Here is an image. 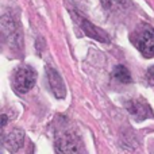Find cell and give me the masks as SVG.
Instances as JSON below:
<instances>
[{
  "label": "cell",
  "mask_w": 154,
  "mask_h": 154,
  "mask_svg": "<svg viewBox=\"0 0 154 154\" xmlns=\"http://www.w3.org/2000/svg\"><path fill=\"white\" fill-rule=\"evenodd\" d=\"M126 108L127 111L137 119H146V118L152 116V109L146 103L142 100H130L126 103Z\"/></svg>",
  "instance_id": "8992f818"
},
{
  "label": "cell",
  "mask_w": 154,
  "mask_h": 154,
  "mask_svg": "<svg viewBox=\"0 0 154 154\" xmlns=\"http://www.w3.org/2000/svg\"><path fill=\"white\" fill-rule=\"evenodd\" d=\"M101 3L106 10H115L122 5V0H101Z\"/></svg>",
  "instance_id": "30bf717a"
},
{
  "label": "cell",
  "mask_w": 154,
  "mask_h": 154,
  "mask_svg": "<svg viewBox=\"0 0 154 154\" xmlns=\"http://www.w3.org/2000/svg\"><path fill=\"white\" fill-rule=\"evenodd\" d=\"M57 152L60 153H79L82 150V145L79 137L75 134H65L57 141Z\"/></svg>",
  "instance_id": "5b68a950"
},
{
  "label": "cell",
  "mask_w": 154,
  "mask_h": 154,
  "mask_svg": "<svg viewBox=\"0 0 154 154\" xmlns=\"http://www.w3.org/2000/svg\"><path fill=\"white\" fill-rule=\"evenodd\" d=\"M146 80L149 85H154V65L149 66V69L146 70Z\"/></svg>",
  "instance_id": "8fae6325"
},
{
  "label": "cell",
  "mask_w": 154,
  "mask_h": 154,
  "mask_svg": "<svg viewBox=\"0 0 154 154\" xmlns=\"http://www.w3.org/2000/svg\"><path fill=\"white\" fill-rule=\"evenodd\" d=\"M37 81V72H35L34 68L23 65V66H19L16 69L15 75H14V88H15L16 92L19 93H26L30 89H32V87L35 85Z\"/></svg>",
  "instance_id": "7a4b0ae2"
},
{
  "label": "cell",
  "mask_w": 154,
  "mask_h": 154,
  "mask_svg": "<svg viewBox=\"0 0 154 154\" xmlns=\"http://www.w3.org/2000/svg\"><path fill=\"white\" fill-rule=\"evenodd\" d=\"M2 32L4 41H7L8 45L14 48H19L22 41V34L18 24L14 22V19L8 15H4L2 18Z\"/></svg>",
  "instance_id": "3957f363"
},
{
  "label": "cell",
  "mask_w": 154,
  "mask_h": 154,
  "mask_svg": "<svg viewBox=\"0 0 154 154\" xmlns=\"http://www.w3.org/2000/svg\"><path fill=\"white\" fill-rule=\"evenodd\" d=\"M5 125H7V116L3 114V115H2V127H4Z\"/></svg>",
  "instance_id": "7c38bea8"
},
{
  "label": "cell",
  "mask_w": 154,
  "mask_h": 154,
  "mask_svg": "<svg viewBox=\"0 0 154 154\" xmlns=\"http://www.w3.org/2000/svg\"><path fill=\"white\" fill-rule=\"evenodd\" d=\"M80 27L82 29V31H84L85 35L93 38V39L100 41V42H108L109 41L106 31H103L101 29L96 27L95 24H92L89 20H87V19H82V18L80 19Z\"/></svg>",
  "instance_id": "52a82bcc"
},
{
  "label": "cell",
  "mask_w": 154,
  "mask_h": 154,
  "mask_svg": "<svg viewBox=\"0 0 154 154\" xmlns=\"http://www.w3.org/2000/svg\"><path fill=\"white\" fill-rule=\"evenodd\" d=\"M112 76L114 79H116L119 82H123V84H128L131 82V75L128 72V69L123 65H118V66L114 68V72H112Z\"/></svg>",
  "instance_id": "9c48e42d"
},
{
  "label": "cell",
  "mask_w": 154,
  "mask_h": 154,
  "mask_svg": "<svg viewBox=\"0 0 154 154\" xmlns=\"http://www.w3.org/2000/svg\"><path fill=\"white\" fill-rule=\"evenodd\" d=\"M23 138H24L23 131L19 130V128H14V130L10 131L4 138L5 147L12 153L18 152V150L20 149V146L23 145Z\"/></svg>",
  "instance_id": "ba28073f"
},
{
  "label": "cell",
  "mask_w": 154,
  "mask_h": 154,
  "mask_svg": "<svg viewBox=\"0 0 154 154\" xmlns=\"http://www.w3.org/2000/svg\"><path fill=\"white\" fill-rule=\"evenodd\" d=\"M46 76H48V82L53 95L57 99H65V96H66V87H65V82L62 80V77L60 76V73L54 68L48 66L46 68Z\"/></svg>",
  "instance_id": "277c9868"
},
{
  "label": "cell",
  "mask_w": 154,
  "mask_h": 154,
  "mask_svg": "<svg viewBox=\"0 0 154 154\" xmlns=\"http://www.w3.org/2000/svg\"><path fill=\"white\" fill-rule=\"evenodd\" d=\"M131 41L145 58L154 57V27L143 23L133 32Z\"/></svg>",
  "instance_id": "6da1fadb"
}]
</instances>
